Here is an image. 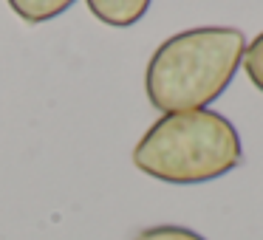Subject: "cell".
<instances>
[{"mask_svg":"<svg viewBox=\"0 0 263 240\" xmlns=\"http://www.w3.org/2000/svg\"><path fill=\"white\" fill-rule=\"evenodd\" d=\"M246 37L232 26H201L173 34L144 68V93L161 113L212 105L240 68Z\"/></svg>","mask_w":263,"mask_h":240,"instance_id":"cell-1","label":"cell"},{"mask_svg":"<svg viewBox=\"0 0 263 240\" xmlns=\"http://www.w3.org/2000/svg\"><path fill=\"white\" fill-rule=\"evenodd\" d=\"M243 161V144L227 116L210 108L164 113L133 147V164L164 184H206Z\"/></svg>","mask_w":263,"mask_h":240,"instance_id":"cell-2","label":"cell"},{"mask_svg":"<svg viewBox=\"0 0 263 240\" xmlns=\"http://www.w3.org/2000/svg\"><path fill=\"white\" fill-rule=\"evenodd\" d=\"M153 0H85L88 12L110 29H130L147 14Z\"/></svg>","mask_w":263,"mask_h":240,"instance_id":"cell-3","label":"cell"},{"mask_svg":"<svg viewBox=\"0 0 263 240\" xmlns=\"http://www.w3.org/2000/svg\"><path fill=\"white\" fill-rule=\"evenodd\" d=\"M9 9L17 14L23 23H48V20L60 17L63 12H68L77 0H6Z\"/></svg>","mask_w":263,"mask_h":240,"instance_id":"cell-4","label":"cell"},{"mask_svg":"<svg viewBox=\"0 0 263 240\" xmlns=\"http://www.w3.org/2000/svg\"><path fill=\"white\" fill-rule=\"evenodd\" d=\"M240 65H243V71H246V76H249V82L263 93V31L249 43V46H246Z\"/></svg>","mask_w":263,"mask_h":240,"instance_id":"cell-5","label":"cell"},{"mask_svg":"<svg viewBox=\"0 0 263 240\" xmlns=\"http://www.w3.org/2000/svg\"><path fill=\"white\" fill-rule=\"evenodd\" d=\"M133 240H206L204 234L193 232L187 226H176V223H159V226H147L136 234Z\"/></svg>","mask_w":263,"mask_h":240,"instance_id":"cell-6","label":"cell"}]
</instances>
